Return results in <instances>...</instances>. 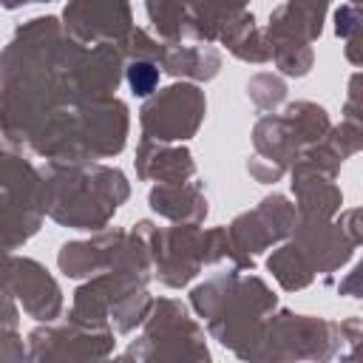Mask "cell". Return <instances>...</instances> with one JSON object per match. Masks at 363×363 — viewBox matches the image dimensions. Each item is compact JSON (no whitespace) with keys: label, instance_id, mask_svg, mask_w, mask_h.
<instances>
[{"label":"cell","instance_id":"6da1fadb","mask_svg":"<svg viewBox=\"0 0 363 363\" xmlns=\"http://www.w3.org/2000/svg\"><path fill=\"white\" fill-rule=\"evenodd\" d=\"M128 82H130V88H133L139 96H147V94L156 88V82H159V71H156L150 62H133V65L128 68Z\"/></svg>","mask_w":363,"mask_h":363}]
</instances>
